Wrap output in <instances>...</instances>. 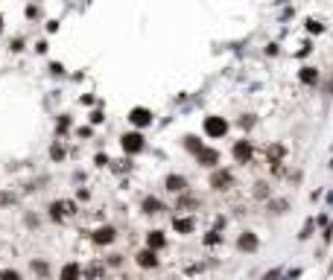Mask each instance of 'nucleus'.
Here are the masks:
<instances>
[{
  "label": "nucleus",
  "mask_w": 333,
  "mask_h": 280,
  "mask_svg": "<svg viewBox=\"0 0 333 280\" xmlns=\"http://www.w3.org/2000/svg\"><path fill=\"white\" fill-rule=\"evenodd\" d=\"M225 131H228V123L222 117H208L205 120V134L208 137H222Z\"/></svg>",
  "instance_id": "1"
},
{
  "label": "nucleus",
  "mask_w": 333,
  "mask_h": 280,
  "mask_svg": "<svg viewBox=\"0 0 333 280\" xmlns=\"http://www.w3.org/2000/svg\"><path fill=\"white\" fill-rule=\"evenodd\" d=\"M123 149H126L129 155L140 152V149H143V134H137V131H129V134H123Z\"/></svg>",
  "instance_id": "2"
},
{
  "label": "nucleus",
  "mask_w": 333,
  "mask_h": 280,
  "mask_svg": "<svg viewBox=\"0 0 333 280\" xmlns=\"http://www.w3.org/2000/svg\"><path fill=\"white\" fill-rule=\"evenodd\" d=\"M231 184H234V178H231V172H228V169H222V172H214V175H211V187H214V190H228Z\"/></svg>",
  "instance_id": "3"
},
{
  "label": "nucleus",
  "mask_w": 333,
  "mask_h": 280,
  "mask_svg": "<svg viewBox=\"0 0 333 280\" xmlns=\"http://www.w3.org/2000/svg\"><path fill=\"white\" fill-rule=\"evenodd\" d=\"M196 158H199L202 167H216V164H219V152H216V149H205V146H202V149L196 152Z\"/></svg>",
  "instance_id": "4"
},
{
  "label": "nucleus",
  "mask_w": 333,
  "mask_h": 280,
  "mask_svg": "<svg viewBox=\"0 0 333 280\" xmlns=\"http://www.w3.org/2000/svg\"><path fill=\"white\" fill-rule=\"evenodd\" d=\"M50 210H53V219H64V216H73L76 213V205L73 202H56Z\"/></svg>",
  "instance_id": "5"
},
{
  "label": "nucleus",
  "mask_w": 333,
  "mask_h": 280,
  "mask_svg": "<svg viewBox=\"0 0 333 280\" xmlns=\"http://www.w3.org/2000/svg\"><path fill=\"white\" fill-rule=\"evenodd\" d=\"M129 120H132L135 126H149V123H152V111H146V108H132V111H129Z\"/></svg>",
  "instance_id": "6"
},
{
  "label": "nucleus",
  "mask_w": 333,
  "mask_h": 280,
  "mask_svg": "<svg viewBox=\"0 0 333 280\" xmlns=\"http://www.w3.org/2000/svg\"><path fill=\"white\" fill-rule=\"evenodd\" d=\"M234 158H237L240 164H246V161L252 158V146H249V140H237V146H234Z\"/></svg>",
  "instance_id": "7"
},
{
  "label": "nucleus",
  "mask_w": 333,
  "mask_h": 280,
  "mask_svg": "<svg viewBox=\"0 0 333 280\" xmlns=\"http://www.w3.org/2000/svg\"><path fill=\"white\" fill-rule=\"evenodd\" d=\"M94 243H99V245H108V243H114V228H97L94 231Z\"/></svg>",
  "instance_id": "8"
},
{
  "label": "nucleus",
  "mask_w": 333,
  "mask_h": 280,
  "mask_svg": "<svg viewBox=\"0 0 333 280\" xmlns=\"http://www.w3.org/2000/svg\"><path fill=\"white\" fill-rule=\"evenodd\" d=\"M167 190L170 193H184L187 190V181L181 175H167Z\"/></svg>",
  "instance_id": "9"
},
{
  "label": "nucleus",
  "mask_w": 333,
  "mask_h": 280,
  "mask_svg": "<svg viewBox=\"0 0 333 280\" xmlns=\"http://www.w3.org/2000/svg\"><path fill=\"white\" fill-rule=\"evenodd\" d=\"M237 248H240V251H255V248H257V237L246 231V234L237 240Z\"/></svg>",
  "instance_id": "10"
},
{
  "label": "nucleus",
  "mask_w": 333,
  "mask_h": 280,
  "mask_svg": "<svg viewBox=\"0 0 333 280\" xmlns=\"http://www.w3.org/2000/svg\"><path fill=\"white\" fill-rule=\"evenodd\" d=\"M137 266H143V269H152V266H158V257H155V251H140L137 254Z\"/></svg>",
  "instance_id": "11"
},
{
  "label": "nucleus",
  "mask_w": 333,
  "mask_h": 280,
  "mask_svg": "<svg viewBox=\"0 0 333 280\" xmlns=\"http://www.w3.org/2000/svg\"><path fill=\"white\" fill-rule=\"evenodd\" d=\"M298 76H301L304 85H316V82H319V70H316V67H301Z\"/></svg>",
  "instance_id": "12"
},
{
  "label": "nucleus",
  "mask_w": 333,
  "mask_h": 280,
  "mask_svg": "<svg viewBox=\"0 0 333 280\" xmlns=\"http://www.w3.org/2000/svg\"><path fill=\"white\" fill-rule=\"evenodd\" d=\"M146 243H149V251H158V248H164V243H167V240H164V234H161V231H152V234L146 237Z\"/></svg>",
  "instance_id": "13"
},
{
  "label": "nucleus",
  "mask_w": 333,
  "mask_h": 280,
  "mask_svg": "<svg viewBox=\"0 0 333 280\" xmlns=\"http://www.w3.org/2000/svg\"><path fill=\"white\" fill-rule=\"evenodd\" d=\"M82 278V269L76 266V263H67L64 269H61V280H79Z\"/></svg>",
  "instance_id": "14"
},
{
  "label": "nucleus",
  "mask_w": 333,
  "mask_h": 280,
  "mask_svg": "<svg viewBox=\"0 0 333 280\" xmlns=\"http://www.w3.org/2000/svg\"><path fill=\"white\" fill-rule=\"evenodd\" d=\"M173 228H176L178 234H190V231L196 228V222H193V219H176V222H173Z\"/></svg>",
  "instance_id": "15"
},
{
  "label": "nucleus",
  "mask_w": 333,
  "mask_h": 280,
  "mask_svg": "<svg viewBox=\"0 0 333 280\" xmlns=\"http://www.w3.org/2000/svg\"><path fill=\"white\" fill-rule=\"evenodd\" d=\"M143 210H146V213H161L164 207H161V202H158V199H152V196H149V199H143Z\"/></svg>",
  "instance_id": "16"
},
{
  "label": "nucleus",
  "mask_w": 333,
  "mask_h": 280,
  "mask_svg": "<svg viewBox=\"0 0 333 280\" xmlns=\"http://www.w3.org/2000/svg\"><path fill=\"white\" fill-rule=\"evenodd\" d=\"M307 29H310V32H322L325 26H322V20H316V18H310V20H307Z\"/></svg>",
  "instance_id": "17"
},
{
  "label": "nucleus",
  "mask_w": 333,
  "mask_h": 280,
  "mask_svg": "<svg viewBox=\"0 0 333 280\" xmlns=\"http://www.w3.org/2000/svg\"><path fill=\"white\" fill-rule=\"evenodd\" d=\"M219 240H222V237H219V231H211V234L205 237V245H216Z\"/></svg>",
  "instance_id": "18"
},
{
  "label": "nucleus",
  "mask_w": 333,
  "mask_h": 280,
  "mask_svg": "<svg viewBox=\"0 0 333 280\" xmlns=\"http://www.w3.org/2000/svg\"><path fill=\"white\" fill-rule=\"evenodd\" d=\"M184 140H187V149H190V152H199V149H202V143H199L196 137H184Z\"/></svg>",
  "instance_id": "19"
},
{
  "label": "nucleus",
  "mask_w": 333,
  "mask_h": 280,
  "mask_svg": "<svg viewBox=\"0 0 333 280\" xmlns=\"http://www.w3.org/2000/svg\"><path fill=\"white\" fill-rule=\"evenodd\" d=\"M0 280H20V275L12 272V269H6V272H0Z\"/></svg>",
  "instance_id": "20"
},
{
  "label": "nucleus",
  "mask_w": 333,
  "mask_h": 280,
  "mask_svg": "<svg viewBox=\"0 0 333 280\" xmlns=\"http://www.w3.org/2000/svg\"><path fill=\"white\" fill-rule=\"evenodd\" d=\"M85 275L94 280V278H99V275H102V269H99V266H88V272H85Z\"/></svg>",
  "instance_id": "21"
},
{
  "label": "nucleus",
  "mask_w": 333,
  "mask_h": 280,
  "mask_svg": "<svg viewBox=\"0 0 333 280\" xmlns=\"http://www.w3.org/2000/svg\"><path fill=\"white\" fill-rule=\"evenodd\" d=\"M278 275H281V272H278V269H272V272H266V275H263V280H278Z\"/></svg>",
  "instance_id": "22"
},
{
  "label": "nucleus",
  "mask_w": 333,
  "mask_h": 280,
  "mask_svg": "<svg viewBox=\"0 0 333 280\" xmlns=\"http://www.w3.org/2000/svg\"><path fill=\"white\" fill-rule=\"evenodd\" d=\"M310 231H313V222H307V225H304V231H301V240H307V237H310Z\"/></svg>",
  "instance_id": "23"
},
{
  "label": "nucleus",
  "mask_w": 333,
  "mask_h": 280,
  "mask_svg": "<svg viewBox=\"0 0 333 280\" xmlns=\"http://www.w3.org/2000/svg\"><path fill=\"white\" fill-rule=\"evenodd\" d=\"M32 269H35L38 275H44V272H47V266H44V263H32Z\"/></svg>",
  "instance_id": "24"
},
{
  "label": "nucleus",
  "mask_w": 333,
  "mask_h": 280,
  "mask_svg": "<svg viewBox=\"0 0 333 280\" xmlns=\"http://www.w3.org/2000/svg\"><path fill=\"white\" fill-rule=\"evenodd\" d=\"M9 202H15L12 196H0V205H9Z\"/></svg>",
  "instance_id": "25"
}]
</instances>
